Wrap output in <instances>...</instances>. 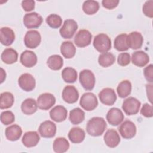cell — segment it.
<instances>
[{
    "mask_svg": "<svg viewBox=\"0 0 153 153\" xmlns=\"http://www.w3.org/2000/svg\"><path fill=\"white\" fill-rule=\"evenodd\" d=\"M47 24L53 29L59 28L62 24L61 17L56 14H51L48 16L45 19Z\"/></svg>",
    "mask_w": 153,
    "mask_h": 153,
    "instance_id": "obj_38",
    "label": "cell"
},
{
    "mask_svg": "<svg viewBox=\"0 0 153 153\" xmlns=\"http://www.w3.org/2000/svg\"><path fill=\"white\" fill-rule=\"evenodd\" d=\"M35 2L34 1H23L22 2V7L24 11L26 12L31 11L35 8Z\"/></svg>",
    "mask_w": 153,
    "mask_h": 153,
    "instance_id": "obj_45",
    "label": "cell"
},
{
    "mask_svg": "<svg viewBox=\"0 0 153 153\" xmlns=\"http://www.w3.org/2000/svg\"><path fill=\"white\" fill-rule=\"evenodd\" d=\"M1 43L5 46L11 45L15 40L14 32L10 27H3L0 30Z\"/></svg>",
    "mask_w": 153,
    "mask_h": 153,
    "instance_id": "obj_22",
    "label": "cell"
},
{
    "mask_svg": "<svg viewBox=\"0 0 153 153\" xmlns=\"http://www.w3.org/2000/svg\"><path fill=\"white\" fill-rule=\"evenodd\" d=\"M143 74L145 79L150 83L153 82V66L152 64L149 65L145 68L143 70Z\"/></svg>",
    "mask_w": 153,
    "mask_h": 153,
    "instance_id": "obj_43",
    "label": "cell"
},
{
    "mask_svg": "<svg viewBox=\"0 0 153 153\" xmlns=\"http://www.w3.org/2000/svg\"><path fill=\"white\" fill-rule=\"evenodd\" d=\"M140 114L146 118H151L153 116V108L152 105L145 103L140 109Z\"/></svg>",
    "mask_w": 153,
    "mask_h": 153,
    "instance_id": "obj_42",
    "label": "cell"
},
{
    "mask_svg": "<svg viewBox=\"0 0 153 153\" xmlns=\"http://www.w3.org/2000/svg\"><path fill=\"white\" fill-rule=\"evenodd\" d=\"M131 58L132 63L138 67L145 66L149 61V57L148 54L141 50L134 51L132 54Z\"/></svg>",
    "mask_w": 153,
    "mask_h": 153,
    "instance_id": "obj_23",
    "label": "cell"
},
{
    "mask_svg": "<svg viewBox=\"0 0 153 153\" xmlns=\"http://www.w3.org/2000/svg\"><path fill=\"white\" fill-rule=\"evenodd\" d=\"M103 139L105 144L111 148L117 147L121 141L119 134L114 129L108 130L104 135Z\"/></svg>",
    "mask_w": 153,
    "mask_h": 153,
    "instance_id": "obj_19",
    "label": "cell"
},
{
    "mask_svg": "<svg viewBox=\"0 0 153 153\" xmlns=\"http://www.w3.org/2000/svg\"><path fill=\"white\" fill-rule=\"evenodd\" d=\"M47 65L50 69L54 71H58L60 70L63 65V59L60 56L54 54L48 58Z\"/></svg>",
    "mask_w": 153,
    "mask_h": 153,
    "instance_id": "obj_32",
    "label": "cell"
},
{
    "mask_svg": "<svg viewBox=\"0 0 153 153\" xmlns=\"http://www.w3.org/2000/svg\"><path fill=\"white\" fill-rule=\"evenodd\" d=\"M60 52L66 59H71L75 55L76 48L71 41H64L60 46Z\"/></svg>",
    "mask_w": 153,
    "mask_h": 153,
    "instance_id": "obj_28",
    "label": "cell"
},
{
    "mask_svg": "<svg viewBox=\"0 0 153 153\" xmlns=\"http://www.w3.org/2000/svg\"><path fill=\"white\" fill-rule=\"evenodd\" d=\"M142 11L143 14L149 17H153V1H147L145 2L142 7Z\"/></svg>",
    "mask_w": 153,
    "mask_h": 153,
    "instance_id": "obj_41",
    "label": "cell"
},
{
    "mask_svg": "<svg viewBox=\"0 0 153 153\" xmlns=\"http://www.w3.org/2000/svg\"><path fill=\"white\" fill-rule=\"evenodd\" d=\"M23 22L27 29H36L41 25L42 17L38 13L32 12L26 14L23 17Z\"/></svg>",
    "mask_w": 153,
    "mask_h": 153,
    "instance_id": "obj_8",
    "label": "cell"
},
{
    "mask_svg": "<svg viewBox=\"0 0 153 153\" xmlns=\"http://www.w3.org/2000/svg\"><path fill=\"white\" fill-rule=\"evenodd\" d=\"M41 36L39 32L35 30H29L24 37V43L29 48H35L41 43Z\"/></svg>",
    "mask_w": 153,
    "mask_h": 153,
    "instance_id": "obj_9",
    "label": "cell"
},
{
    "mask_svg": "<svg viewBox=\"0 0 153 153\" xmlns=\"http://www.w3.org/2000/svg\"><path fill=\"white\" fill-rule=\"evenodd\" d=\"M39 140L40 137L35 131L26 132L22 139V143L26 148H32L36 146Z\"/></svg>",
    "mask_w": 153,
    "mask_h": 153,
    "instance_id": "obj_20",
    "label": "cell"
},
{
    "mask_svg": "<svg viewBox=\"0 0 153 153\" xmlns=\"http://www.w3.org/2000/svg\"><path fill=\"white\" fill-rule=\"evenodd\" d=\"M107 124L104 118L94 117L89 120L86 126L87 133L92 136H101L106 128Z\"/></svg>",
    "mask_w": 153,
    "mask_h": 153,
    "instance_id": "obj_1",
    "label": "cell"
},
{
    "mask_svg": "<svg viewBox=\"0 0 153 153\" xmlns=\"http://www.w3.org/2000/svg\"><path fill=\"white\" fill-rule=\"evenodd\" d=\"M146 94L147 97L149 101L152 104V84H146Z\"/></svg>",
    "mask_w": 153,
    "mask_h": 153,
    "instance_id": "obj_46",
    "label": "cell"
},
{
    "mask_svg": "<svg viewBox=\"0 0 153 153\" xmlns=\"http://www.w3.org/2000/svg\"><path fill=\"white\" fill-rule=\"evenodd\" d=\"M106 118L109 124L113 126H117L123 122L124 116L120 109L112 108L108 111Z\"/></svg>",
    "mask_w": 153,
    "mask_h": 153,
    "instance_id": "obj_15",
    "label": "cell"
},
{
    "mask_svg": "<svg viewBox=\"0 0 153 153\" xmlns=\"http://www.w3.org/2000/svg\"><path fill=\"white\" fill-rule=\"evenodd\" d=\"M56 103L54 96L50 93H44L40 94L37 99L38 107L42 110H48Z\"/></svg>",
    "mask_w": 153,
    "mask_h": 153,
    "instance_id": "obj_13",
    "label": "cell"
},
{
    "mask_svg": "<svg viewBox=\"0 0 153 153\" xmlns=\"http://www.w3.org/2000/svg\"><path fill=\"white\" fill-rule=\"evenodd\" d=\"M62 77L65 82L68 83H74L77 79V72L74 68L71 67L65 68L62 70Z\"/></svg>",
    "mask_w": 153,
    "mask_h": 153,
    "instance_id": "obj_33",
    "label": "cell"
},
{
    "mask_svg": "<svg viewBox=\"0 0 153 153\" xmlns=\"http://www.w3.org/2000/svg\"><path fill=\"white\" fill-rule=\"evenodd\" d=\"M67 115L68 111L62 105L56 106L50 111V117L51 119L57 123L65 121L67 118Z\"/></svg>",
    "mask_w": 153,
    "mask_h": 153,
    "instance_id": "obj_21",
    "label": "cell"
},
{
    "mask_svg": "<svg viewBox=\"0 0 153 153\" xmlns=\"http://www.w3.org/2000/svg\"><path fill=\"white\" fill-rule=\"evenodd\" d=\"M118 131L124 139H130L136 134V127L131 121L126 120L118 127Z\"/></svg>",
    "mask_w": 153,
    "mask_h": 153,
    "instance_id": "obj_7",
    "label": "cell"
},
{
    "mask_svg": "<svg viewBox=\"0 0 153 153\" xmlns=\"http://www.w3.org/2000/svg\"><path fill=\"white\" fill-rule=\"evenodd\" d=\"M79 105L85 111H93L98 105L97 98L93 93H85L82 95L80 99Z\"/></svg>",
    "mask_w": 153,
    "mask_h": 153,
    "instance_id": "obj_4",
    "label": "cell"
},
{
    "mask_svg": "<svg viewBox=\"0 0 153 153\" xmlns=\"http://www.w3.org/2000/svg\"><path fill=\"white\" fill-rule=\"evenodd\" d=\"M85 137L84 130L78 127L72 128L68 133V138L73 143H81L84 140Z\"/></svg>",
    "mask_w": 153,
    "mask_h": 153,
    "instance_id": "obj_25",
    "label": "cell"
},
{
    "mask_svg": "<svg viewBox=\"0 0 153 153\" xmlns=\"http://www.w3.org/2000/svg\"><path fill=\"white\" fill-rule=\"evenodd\" d=\"M15 121V116L10 111H5L1 114V121L4 125H9Z\"/></svg>",
    "mask_w": 153,
    "mask_h": 153,
    "instance_id": "obj_39",
    "label": "cell"
},
{
    "mask_svg": "<svg viewBox=\"0 0 153 153\" xmlns=\"http://www.w3.org/2000/svg\"><path fill=\"white\" fill-rule=\"evenodd\" d=\"M1 60L6 64H13L16 63L18 59V53L13 48H5L1 54Z\"/></svg>",
    "mask_w": 153,
    "mask_h": 153,
    "instance_id": "obj_27",
    "label": "cell"
},
{
    "mask_svg": "<svg viewBox=\"0 0 153 153\" xmlns=\"http://www.w3.org/2000/svg\"><path fill=\"white\" fill-rule=\"evenodd\" d=\"M127 35L121 33L117 36L114 40V48L118 51H127L129 48L127 42Z\"/></svg>",
    "mask_w": 153,
    "mask_h": 153,
    "instance_id": "obj_36",
    "label": "cell"
},
{
    "mask_svg": "<svg viewBox=\"0 0 153 153\" xmlns=\"http://www.w3.org/2000/svg\"><path fill=\"white\" fill-rule=\"evenodd\" d=\"M37 102L32 98H27L25 99L21 105V110L25 115H32L37 111Z\"/></svg>",
    "mask_w": 153,
    "mask_h": 153,
    "instance_id": "obj_26",
    "label": "cell"
},
{
    "mask_svg": "<svg viewBox=\"0 0 153 153\" xmlns=\"http://www.w3.org/2000/svg\"><path fill=\"white\" fill-rule=\"evenodd\" d=\"M1 83H2L6 78V73L5 71L1 68Z\"/></svg>",
    "mask_w": 153,
    "mask_h": 153,
    "instance_id": "obj_47",
    "label": "cell"
},
{
    "mask_svg": "<svg viewBox=\"0 0 153 153\" xmlns=\"http://www.w3.org/2000/svg\"><path fill=\"white\" fill-rule=\"evenodd\" d=\"M56 130L57 127L56 124L50 120H46L42 122L38 128L39 134L44 138L53 137L56 135Z\"/></svg>",
    "mask_w": 153,
    "mask_h": 153,
    "instance_id": "obj_10",
    "label": "cell"
},
{
    "mask_svg": "<svg viewBox=\"0 0 153 153\" xmlns=\"http://www.w3.org/2000/svg\"><path fill=\"white\" fill-rule=\"evenodd\" d=\"M99 9V2L96 1H85L82 4V10L86 14L88 15L94 14L98 11Z\"/></svg>",
    "mask_w": 153,
    "mask_h": 153,
    "instance_id": "obj_37",
    "label": "cell"
},
{
    "mask_svg": "<svg viewBox=\"0 0 153 153\" xmlns=\"http://www.w3.org/2000/svg\"><path fill=\"white\" fill-rule=\"evenodd\" d=\"M131 84L128 80H123L120 82L117 88L118 95L121 98H124L129 96L131 91Z\"/></svg>",
    "mask_w": 153,
    "mask_h": 153,
    "instance_id": "obj_31",
    "label": "cell"
},
{
    "mask_svg": "<svg viewBox=\"0 0 153 153\" xmlns=\"http://www.w3.org/2000/svg\"><path fill=\"white\" fill-rule=\"evenodd\" d=\"M127 42L128 48L137 50L142 47L143 42V38L140 32L134 31L127 35Z\"/></svg>",
    "mask_w": 153,
    "mask_h": 153,
    "instance_id": "obj_17",
    "label": "cell"
},
{
    "mask_svg": "<svg viewBox=\"0 0 153 153\" xmlns=\"http://www.w3.org/2000/svg\"><path fill=\"white\" fill-rule=\"evenodd\" d=\"M131 57L128 53H121L118 56V64L121 66H126L130 64Z\"/></svg>",
    "mask_w": 153,
    "mask_h": 153,
    "instance_id": "obj_40",
    "label": "cell"
},
{
    "mask_svg": "<svg viewBox=\"0 0 153 153\" xmlns=\"http://www.w3.org/2000/svg\"><path fill=\"white\" fill-rule=\"evenodd\" d=\"M115 62V56L109 52L103 53L99 56L98 63L99 64L104 68L109 67L112 65Z\"/></svg>",
    "mask_w": 153,
    "mask_h": 153,
    "instance_id": "obj_34",
    "label": "cell"
},
{
    "mask_svg": "<svg viewBox=\"0 0 153 153\" xmlns=\"http://www.w3.org/2000/svg\"><path fill=\"white\" fill-rule=\"evenodd\" d=\"M93 46L95 49L100 53L108 52L111 48V40L105 33L97 35L93 40Z\"/></svg>",
    "mask_w": 153,
    "mask_h": 153,
    "instance_id": "obj_2",
    "label": "cell"
},
{
    "mask_svg": "<svg viewBox=\"0 0 153 153\" xmlns=\"http://www.w3.org/2000/svg\"><path fill=\"white\" fill-rule=\"evenodd\" d=\"M22 134L20 126L17 124H13L7 127L5 131L6 138L10 141H16L19 140Z\"/></svg>",
    "mask_w": 153,
    "mask_h": 153,
    "instance_id": "obj_24",
    "label": "cell"
},
{
    "mask_svg": "<svg viewBox=\"0 0 153 153\" xmlns=\"http://www.w3.org/2000/svg\"><path fill=\"white\" fill-rule=\"evenodd\" d=\"M120 1L118 0H103L102 4L103 7L108 10H112L116 8Z\"/></svg>",
    "mask_w": 153,
    "mask_h": 153,
    "instance_id": "obj_44",
    "label": "cell"
},
{
    "mask_svg": "<svg viewBox=\"0 0 153 153\" xmlns=\"http://www.w3.org/2000/svg\"><path fill=\"white\" fill-rule=\"evenodd\" d=\"M92 35L86 29L79 30L74 37L75 44L81 48L89 45L91 42Z\"/></svg>",
    "mask_w": 153,
    "mask_h": 153,
    "instance_id": "obj_12",
    "label": "cell"
},
{
    "mask_svg": "<svg viewBox=\"0 0 153 153\" xmlns=\"http://www.w3.org/2000/svg\"><path fill=\"white\" fill-rule=\"evenodd\" d=\"M98 96L100 102L107 106L113 105L117 100L116 93L111 88L107 87L102 89Z\"/></svg>",
    "mask_w": 153,
    "mask_h": 153,
    "instance_id": "obj_14",
    "label": "cell"
},
{
    "mask_svg": "<svg viewBox=\"0 0 153 153\" xmlns=\"http://www.w3.org/2000/svg\"><path fill=\"white\" fill-rule=\"evenodd\" d=\"M141 103L136 98L129 97L123 103L122 109L127 115H133L138 113Z\"/></svg>",
    "mask_w": 153,
    "mask_h": 153,
    "instance_id": "obj_6",
    "label": "cell"
},
{
    "mask_svg": "<svg viewBox=\"0 0 153 153\" xmlns=\"http://www.w3.org/2000/svg\"><path fill=\"white\" fill-rule=\"evenodd\" d=\"M37 56L36 54L30 50L23 51L20 57L21 64L26 68L33 67L37 63Z\"/></svg>",
    "mask_w": 153,
    "mask_h": 153,
    "instance_id": "obj_18",
    "label": "cell"
},
{
    "mask_svg": "<svg viewBox=\"0 0 153 153\" xmlns=\"http://www.w3.org/2000/svg\"><path fill=\"white\" fill-rule=\"evenodd\" d=\"M53 148L55 152H65L69 148V142L65 137H57L53 142Z\"/></svg>",
    "mask_w": 153,
    "mask_h": 153,
    "instance_id": "obj_30",
    "label": "cell"
},
{
    "mask_svg": "<svg viewBox=\"0 0 153 153\" xmlns=\"http://www.w3.org/2000/svg\"><path fill=\"white\" fill-rule=\"evenodd\" d=\"M14 102V97L10 92H3L0 96V108L1 109L11 108Z\"/></svg>",
    "mask_w": 153,
    "mask_h": 153,
    "instance_id": "obj_35",
    "label": "cell"
},
{
    "mask_svg": "<svg viewBox=\"0 0 153 153\" xmlns=\"http://www.w3.org/2000/svg\"><path fill=\"white\" fill-rule=\"evenodd\" d=\"M79 82L85 90H92L94 87L96 78L93 72L89 69L81 71L79 75Z\"/></svg>",
    "mask_w": 153,
    "mask_h": 153,
    "instance_id": "obj_3",
    "label": "cell"
},
{
    "mask_svg": "<svg viewBox=\"0 0 153 153\" xmlns=\"http://www.w3.org/2000/svg\"><path fill=\"white\" fill-rule=\"evenodd\" d=\"M62 96L65 102L72 104L76 102L78 100L79 93L74 86L67 85L63 88Z\"/></svg>",
    "mask_w": 153,
    "mask_h": 153,
    "instance_id": "obj_16",
    "label": "cell"
},
{
    "mask_svg": "<svg viewBox=\"0 0 153 153\" xmlns=\"http://www.w3.org/2000/svg\"><path fill=\"white\" fill-rule=\"evenodd\" d=\"M19 87L25 91H32L36 85L35 79L31 74L25 73L21 75L18 79Z\"/></svg>",
    "mask_w": 153,
    "mask_h": 153,
    "instance_id": "obj_11",
    "label": "cell"
},
{
    "mask_svg": "<svg viewBox=\"0 0 153 153\" xmlns=\"http://www.w3.org/2000/svg\"><path fill=\"white\" fill-rule=\"evenodd\" d=\"M85 119V112L79 108H75L72 109L69 115L70 122L74 125L81 123Z\"/></svg>",
    "mask_w": 153,
    "mask_h": 153,
    "instance_id": "obj_29",
    "label": "cell"
},
{
    "mask_svg": "<svg viewBox=\"0 0 153 153\" xmlns=\"http://www.w3.org/2000/svg\"><path fill=\"white\" fill-rule=\"evenodd\" d=\"M78 29V24L73 19L65 20L63 26L59 30L61 36L64 39H71Z\"/></svg>",
    "mask_w": 153,
    "mask_h": 153,
    "instance_id": "obj_5",
    "label": "cell"
}]
</instances>
